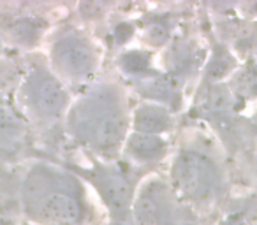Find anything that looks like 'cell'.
Here are the masks:
<instances>
[{"label": "cell", "mask_w": 257, "mask_h": 225, "mask_svg": "<svg viewBox=\"0 0 257 225\" xmlns=\"http://www.w3.org/2000/svg\"><path fill=\"white\" fill-rule=\"evenodd\" d=\"M173 185L189 199H206L217 186V171L203 153L182 151L173 165Z\"/></svg>", "instance_id": "1"}, {"label": "cell", "mask_w": 257, "mask_h": 225, "mask_svg": "<svg viewBox=\"0 0 257 225\" xmlns=\"http://www.w3.org/2000/svg\"><path fill=\"white\" fill-rule=\"evenodd\" d=\"M53 64L67 78L83 79L92 74L95 55L83 37L65 36L53 46Z\"/></svg>", "instance_id": "2"}, {"label": "cell", "mask_w": 257, "mask_h": 225, "mask_svg": "<svg viewBox=\"0 0 257 225\" xmlns=\"http://www.w3.org/2000/svg\"><path fill=\"white\" fill-rule=\"evenodd\" d=\"M29 100L37 113L44 116H57L67 106V93L62 85L46 71H36L27 83Z\"/></svg>", "instance_id": "3"}, {"label": "cell", "mask_w": 257, "mask_h": 225, "mask_svg": "<svg viewBox=\"0 0 257 225\" xmlns=\"http://www.w3.org/2000/svg\"><path fill=\"white\" fill-rule=\"evenodd\" d=\"M168 216L166 190L159 181H152L134 200V220L138 225H162Z\"/></svg>", "instance_id": "4"}, {"label": "cell", "mask_w": 257, "mask_h": 225, "mask_svg": "<svg viewBox=\"0 0 257 225\" xmlns=\"http://www.w3.org/2000/svg\"><path fill=\"white\" fill-rule=\"evenodd\" d=\"M41 213L51 225H74L83 216L81 204L67 192L51 193L41 206Z\"/></svg>", "instance_id": "5"}, {"label": "cell", "mask_w": 257, "mask_h": 225, "mask_svg": "<svg viewBox=\"0 0 257 225\" xmlns=\"http://www.w3.org/2000/svg\"><path fill=\"white\" fill-rule=\"evenodd\" d=\"M125 134V118L120 111L114 107L109 113L102 116L90 132L88 139L90 143L95 144L97 150L100 151H111L120 144Z\"/></svg>", "instance_id": "6"}, {"label": "cell", "mask_w": 257, "mask_h": 225, "mask_svg": "<svg viewBox=\"0 0 257 225\" xmlns=\"http://www.w3.org/2000/svg\"><path fill=\"white\" fill-rule=\"evenodd\" d=\"M97 188L100 190L104 200L111 211L121 214L127 211L128 200H131V188L128 183L118 174H102L97 181Z\"/></svg>", "instance_id": "7"}, {"label": "cell", "mask_w": 257, "mask_h": 225, "mask_svg": "<svg viewBox=\"0 0 257 225\" xmlns=\"http://www.w3.org/2000/svg\"><path fill=\"white\" fill-rule=\"evenodd\" d=\"M169 125H171L169 113L154 104H145L134 113V129L140 134L159 136L161 132L168 130Z\"/></svg>", "instance_id": "8"}, {"label": "cell", "mask_w": 257, "mask_h": 225, "mask_svg": "<svg viewBox=\"0 0 257 225\" xmlns=\"http://www.w3.org/2000/svg\"><path fill=\"white\" fill-rule=\"evenodd\" d=\"M127 153L140 162H154L166 153V143L159 136L134 132L127 139Z\"/></svg>", "instance_id": "9"}, {"label": "cell", "mask_w": 257, "mask_h": 225, "mask_svg": "<svg viewBox=\"0 0 257 225\" xmlns=\"http://www.w3.org/2000/svg\"><path fill=\"white\" fill-rule=\"evenodd\" d=\"M145 93L152 99L176 106L180 100V83L173 76H164V78H159L152 81L150 85H147Z\"/></svg>", "instance_id": "10"}, {"label": "cell", "mask_w": 257, "mask_h": 225, "mask_svg": "<svg viewBox=\"0 0 257 225\" xmlns=\"http://www.w3.org/2000/svg\"><path fill=\"white\" fill-rule=\"evenodd\" d=\"M206 107L208 111L225 115L232 109V95L224 86H213L206 97Z\"/></svg>", "instance_id": "11"}, {"label": "cell", "mask_w": 257, "mask_h": 225, "mask_svg": "<svg viewBox=\"0 0 257 225\" xmlns=\"http://www.w3.org/2000/svg\"><path fill=\"white\" fill-rule=\"evenodd\" d=\"M120 67L128 74H141L150 69V57L143 51H128L121 55Z\"/></svg>", "instance_id": "12"}, {"label": "cell", "mask_w": 257, "mask_h": 225, "mask_svg": "<svg viewBox=\"0 0 257 225\" xmlns=\"http://www.w3.org/2000/svg\"><path fill=\"white\" fill-rule=\"evenodd\" d=\"M236 88H238V93L245 97H253L257 95V69H245L241 74H238L236 78Z\"/></svg>", "instance_id": "13"}, {"label": "cell", "mask_w": 257, "mask_h": 225, "mask_svg": "<svg viewBox=\"0 0 257 225\" xmlns=\"http://www.w3.org/2000/svg\"><path fill=\"white\" fill-rule=\"evenodd\" d=\"M169 60H171V65L175 69H189L192 62L196 60V55L187 44H180V46L173 48Z\"/></svg>", "instance_id": "14"}, {"label": "cell", "mask_w": 257, "mask_h": 225, "mask_svg": "<svg viewBox=\"0 0 257 225\" xmlns=\"http://www.w3.org/2000/svg\"><path fill=\"white\" fill-rule=\"evenodd\" d=\"M148 39L154 44H162L166 39H168V30L161 25H155L148 29Z\"/></svg>", "instance_id": "15"}]
</instances>
